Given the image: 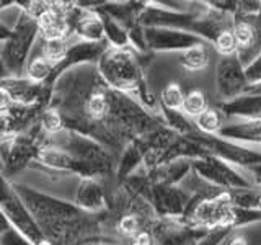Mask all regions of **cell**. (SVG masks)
<instances>
[{
	"label": "cell",
	"mask_w": 261,
	"mask_h": 245,
	"mask_svg": "<svg viewBox=\"0 0 261 245\" xmlns=\"http://www.w3.org/2000/svg\"><path fill=\"white\" fill-rule=\"evenodd\" d=\"M233 36H235V41H239L240 44H248L253 38V31L247 23H240V24H237Z\"/></svg>",
	"instance_id": "obj_8"
},
{
	"label": "cell",
	"mask_w": 261,
	"mask_h": 245,
	"mask_svg": "<svg viewBox=\"0 0 261 245\" xmlns=\"http://www.w3.org/2000/svg\"><path fill=\"white\" fill-rule=\"evenodd\" d=\"M65 53V46L61 39H49L46 44V57L51 61L61 59Z\"/></svg>",
	"instance_id": "obj_4"
},
{
	"label": "cell",
	"mask_w": 261,
	"mask_h": 245,
	"mask_svg": "<svg viewBox=\"0 0 261 245\" xmlns=\"http://www.w3.org/2000/svg\"><path fill=\"white\" fill-rule=\"evenodd\" d=\"M119 229H121V232H122V234L133 235V234L137 231V219H136L134 216H126L124 219L121 220Z\"/></svg>",
	"instance_id": "obj_11"
},
{
	"label": "cell",
	"mask_w": 261,
	"mask_h": 245,
	"mask_svg": "<svg viewBox=\"0 0 261 245\" xmlns=\"http://www.w3.org/2000/svg\"><path fill=\"white\" fill-rule=\"evenodd\" d=\"M49 67H47V62L46 59H43V57H38V59H35L31 62V67H30V76L33 79L36 80H41L43 77H46Z\"/></svg>",
	"instance_id": "obj_7"
},
{
	"label": "cell",
	"mask_w": 261,
	"mask_h": 245,
	"mask_svg": "<svg viewBox=\"0 0 261 245\" xmlns=\"http://www.w3.org/2000/svg\"><path fill=\"white\" fill-rule=\"evenodd\" d=\"M43 125L47 131H57L61 128V118L56 111H46L43 116Z\"/></svg>",
	"instance_id": "obj_10"
},
{
	"label": "cell",
	"mask_w": 261,
	"mask_h": 245,
	"mask_svg": "<svg viewBox=\"0 0 261 245\" xmlns=\"http://www.w3.org/2000/svg\"><path fill=\"white\" fill-rule=\"evenodd\" d=\"M88 110L93 116H96V118L101 116V114L106 111V100L101 95L92 96V100H90V103H88Z\"/></svg>",
	"instance_id": "obj_9"
},
{
	"label": "cell",
	"mask_w": 261,
	"mask_h": 245,
	"mask_svg": "<svg viewBox=\"0 0 261 245\" xmlns=\"http://www.w3.org/2000/svg\"><path fill=\"white\" fill-rule=\"evenodd\" d=\"M183 106L186 113L190 114H201L204 113V106H206V102H204V96L198 92H194L191 95H188L183 102Z\"/></svg>",
	"instance_id": "obj_2"
},
{
	"label": "cell",
	"mask_w": 261,
	"mask_h": 245,
	"mask_svg": "<svg viewBox=\"0 0 261 245\" xmlns=\"http://www.w3.org/2000/svg\"><path fill=\"white\" fill-rule=\"evenodd\" d=\"M230 245H248L247 240H243V239H235Z\"/></svg>",
	"instance_id": "obj_14"
},
{
	"label": "cell",
	"mask_w": 261,
	"mask_h": 245,
	"mask_svg": "<svg viewBox=\"0 0 261 245\" xmlns=\"http://www.w3.org/2000/svg\"><path fill=\"white\" fill-rule=\"evenodd\" d=\"M8 103H10V93L5 88H0V108H5Z\"/></svg>",
	"instance_id": "obj_12"
},
{
	"label": "cell",
	"mask_w": 261,
	"mask_h": 245,
	"mask_svg": "<svg viewBox=\"0 0 261 245\" xmlns=\"http://www.w3.org/2000/svg\"><path fill=\"white\" fill-rule=\"evenodd\" d=\"M198 122H199V126L204 131H209V133H212V131H217V128H219V118H217V114L214 111L201 113Z\"/></svg>",
	"instance_id": "obj_5"
},
{
	"label": "cell",
	"mask_w": 261,
	"mask_h": 245,
	"mask_svg": "<svg viewBox=\"0 0 261 245\" xmlns=\"http://www.w3.org/2000/svg\"><path fill=\"white\" fill-rule=\"evenodd\" d=\"M185 64L188 69H202L207 64V54L201 47H194L186 53Z\"/></svg>",
	"instance_id": "obj_1"
},
{
	"label": "cell",
	"mask_w": 261,
	"mask_h": 245,
	"mask_svg": "<svg viewBox=\"0 0 261 245\" xmlns=\"http://www.w3.org/2000/svg\"><path fill=\"white\" fill-rule=\"evenodd\" d=\"M259 204H261V200H259Z\"/></svg>",
	"instance_id": "obj_16"
},
{
	"label": "cell",
	"mask_w": 261,
	"mask_h": 245,
	"mask_svg": "<svg viewBox=\"0 0 261 245\" xmlns=\"http://www.w3.org/2000/svg\"><path fill=\"white\" fill-rule=\"evenodd\" d=\"M163 102H165V105L170 106V108H179V106H183L185 98L179 87L170 85L165 92H163Z\"/></svg>",
	"instance_id": "obj_3"
},
{
	"label": "cell",
	"mask_w": 261,
	"mask_h": 245,
	"mask_svg": "<svg viewBox=\"0 0 261 245\" xmlns=\"http://www.w3.org/2000/svg\"><path fill=\"white\" fill-rule=\"evenodd\" d=\"M39 245H51V243H49V242H41Z\"/></svg>",
	"instance_id": "obj_15"
},
{
	"label": "cell",
	"mask_w": 261,
	"mask_h": 245,
	"mask_svg": "<svg viewBox=\"0 0 261 245\" xmlns=\"http://www.w3.org/2000/svg\"><path fill=\"white\" fill-rule=\"evenodd\" d=\"M134 245H150V237L147 234H139L134 240Z\"/></svg>",
	"instance_id": "obj_13"
},
{
	"label": "cell",
	"mask_w": 261,
	"mask_h": 245,
	"mask_svg": "<svg viewBox=\"0 0 261 245\" xmlns=\"http://www.w3.org/2000/svg\"><path fill=\"white\" fill-rule=\"evenodd\" d=\"M217 47L220 53H232L235 49V36L232 35L230 31H224L222 35L217 38Z\"/></svg>",
	"instance_id": "obj_6"
}]
</instances>
